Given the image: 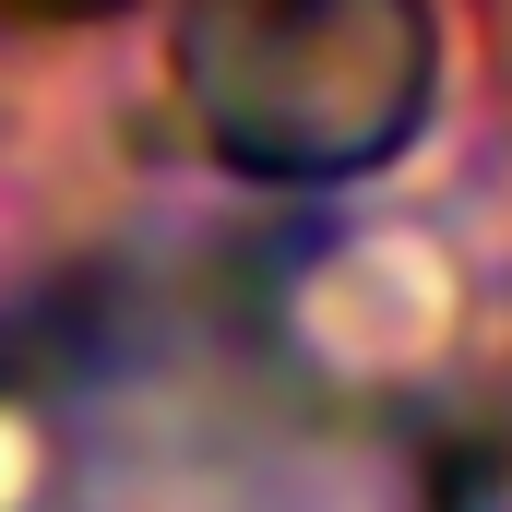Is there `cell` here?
<instances>
[{
  "label": "cell",
  "mask_w": 512,
  "mask_h": 512,
  "mask_svg": "<svg viewBox=\"0 0 512 512\" xmlns=\"http://www.w3.org/2000/svg\"><path fill=\"white\" fill-rule=\"evenodd\" d=\"M429 24L417 0H191L179 96L251 179H346L417 120Z\"/></svg>",
  "instance_id": "6da1fadb"
}]
</instances>
